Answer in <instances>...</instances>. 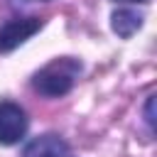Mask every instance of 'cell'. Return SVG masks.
Returning a JSON list of instances; mask_svg holds the SVG:
<instances>
[{
  "label": "cell",
  "mask_w": 157,
  "mask_h": 157,
  "mask_svg": "<svg viewBox=\"0 0 157 157\" xmlns=\"http://www.w3.org/2000/svg\"><path fill=\"white\" fill-rule=\"evenodd\" d=\"M120 2H135V0H120Z\"/></svg>",
  "instance_id": "52a82bcc"
},
{
  "label": "cell",
  "mask_w": 157,
  "mask_h": 157,
  "mask_svg": "<svg viewBox=\"0 0 157 157\" xmlns=\"http://www.w3.org/2000/svg\"><path fill=\"white\" fill-rule=\"evenodd\" d=\"M27 132V115L17 103L0 101V145H15Z\"/></svg>",
  "instance_id": "7a4b0ae2"
},
{
  "label": "cell",
  "mask_w": 157,
  "mask_h": 157,
  "mask_svg": "<svg viewBox=\"0 0 157 157\" xmlns=\"http://www.w3.org/2000/svg\"><path fill=\"white\" fill-rule=\"evenodd\" d=\"M66 152L69 147L59 135H42L25 147L22 157H66Z\"/></svg>",
  "instance_id": "277c9868"
},
{
  "label": "cell",
  "mask_w": 157,
  "mask_h": 157,
  "mask_svg": "<svg viewBox=\"0 0 157 157\" xmlns=\"http://www.w3.org/2000/svg\"><path fill=\"white\" fill-rule=\"evenodd\" d=\"M142 25V17L132 10H115L113 12V32L120 37H132Z\"/></svg>",
  "instance_id": "5b68a950"
},
{
  "label": "cell",
  "mask_w": 157,
  "mask_h": 157,
  "mask_svg": "<svg viewBox=\"0 0 157 157\" xmlns=\"http://www.w3.org/2000/svg\"><path fill=\"white\" fill-rule=\"evenodd\" d=\"M152 105H155V96H150V101H147V113H145V115H147V123H150V125L155 123V118H152Z\"/></svg>",
  "instance_id": "8992f818"
},
{
  "label": "cell",
  "mask_w": 157,
  "mask_h": 157,
  "mask_svg": "<svg viewBox=\"0 0 157 157\" xmlns=\"http://www.w3.org/2000/svg\"><path fill=\"white\" fill-rule=\"evenodd\" d=\"M78 74H81V64L71 56H61V59H54L52 64H47L44 69H39L32 78V86H34V91H39L47 98H59L71 91Z\"/></svg>",
  "instance_id": "6da1fadb"
},
{
  "label": "cell",
  "mask_w": 157,
  "mask_h": 157,
  "mask_svg": "<svg viewBox=\"0 0 157 157\" xmlns=\"http://www.w3.org/2000/svg\"><path fill=\"white\" fill-rule=\"evenodd\" d=\"M39 27H42V22L37 17H17V20L5 22L0 27V52H12L25 39H29Z\"/></svg>",
  "instance_id": "3957f363"
}]
</instances>
